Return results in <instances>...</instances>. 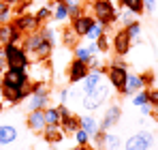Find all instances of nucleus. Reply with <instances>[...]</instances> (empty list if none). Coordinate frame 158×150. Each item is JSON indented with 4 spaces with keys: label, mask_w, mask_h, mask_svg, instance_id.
Instances as JSON below:
<instances>
[{
    "label": "nucleus",
    "mask_w": 158,
    "mask_h": 150,
    "mask_svg": "<svg viewBox=\"0 0 158 150\" xmlns=\"http://www.w3.org/2000/svg\"><path fill=\"white\" fill-rule=\"evenodd\" d=\"M52 20H56L58 24H64L69 20V7L64 0H53L52 4Z\"/></svg>",
    "instance_id": "nucleus-21"
},
{
    "label": "nucleus",
    "mask_w": 158,
    "mask_h": 150,
    "mask_svg": "<svg viewBox=\"0 0 158 150\" xmlns=\"http://www.w3.org/2000/svg\"><path fill=\"white\" fill-rule=\"evenodd\" d=\"M150 105H152V107L158 105V88H152V90H150Z\"/></svg>",
    "instance_id": "nucleus-40"
},
{
    "label": "nucleus",
    "mask_w": 158,
    "mask_h": 150,
    "mask_svg": "<svg viewBox=\"0 0 158 150\" xmlns=\"http://www.w3.org/2000/svg\"><path fill=\"white\" fill-rule=\"evenodd\" d=\"M22 41H24V34L11 24V22L9 24H0V45H9V43L19 45Z\"/></svg>",
    "instance_id": "nucleus-13"
},
{
    "label": "nucleus",
    "mask_w": 158,
    "mask_h": 150,
    "mask_svg": "<svg viewBox=\"0 0 158 150\" xmlns=\"http://www.w3.org/2000/svg\"><path fill=\"white\" fill-rule=\"evenodd\" d=\"M120 120H122V107H120L118 103H113V105L107 107L105 116H103V120H101V131H109V129H113Z\"/></svg>",
    "instance_id": "nucleus-14"
},
{
    "label": "nucleus",
    "mask_w": 158,
    "mask_h": 150,
    "mask_svg": "<svg viewBox=\"0 0 158 150\" xmlns=\"http://www.w3.org/2000/svg\"><path fill=\"white\" fill-rule=\"evenodd\" d=\"M62 39H64V45H73V47L77 45V43H75L77 34H75V30H73L71 26H69V28H64V32H62Z\"/></svg>",
    "instance_id": "nucleus-37"
},
{
    "label": "nucleus",
    "mask_w": 158,
    "mask_h": 150,
    "mask_svg": "<svg viewBox=\"0 0 158 150\" xmlns=\"http://www.w3.org/2000/svg\"><path fill=\"white\" fill-rule=\"evenodd\" d=\"M69 97H71V90H69V88H60V90H58V101H60V103H66Z\"/></svg>",
    "instance_id": "nucleus-39"
},
{
    "label": "nucleus",
    "mask_w": 158,
    "mask_h": 150,
    "mask_svg": "<svg viewBox=\"0 0 158 150\" xmlns=\"http://www.w3.org/2000/svg\"><path fill=\"white\" fill-rule=\"evenodd\" d=\"M73 139H75L77 146H85V144H90V135H88L83 129H77V131L73 133Z\"/></svg>",
    "instance_id": "nucleus-36"
},
{
    "label": "nucleus",
    "mask_w": 158,
    "mask_h": 150,
    "mask_svg": "<svg viewBox=\"0 0 158 150\" xmlns=\"http://www.w3.org/2000/svg\"><path fill=\"white\" fill-rule=\"evenodd\" d=\"M105 30H107L105 26H103V24H98V22H96V24H94L92 28H90V30H88V34H85L83 39H88V41H96V39H98V37H101V34H103Z\"/></svg>",
    "instance_id": "nucleus-33"
},
{
    "label": "nucleus",
    "mask_w": 158,
    "mask_h": 150,
    "mask_svg": "<svg viewBox=\"0 0 158 150\" xmlns=\"http://www.w3.org/2000/svg\"><path fill=\"white\" fill-rule=\"evenodd\" d=\"M11 24L15 26L24 37L26 34H32V32H36L39 28H41V24L36 22V17L32 15V13H22V15H15L13 20H11Z\"/></svg>",
    "instance_id": "nucleus-11"
},
{
    "label": "nucleus",
    "mask_w": 158,
    "mask_h": 150,
    "mask_svg": "<svg viewBox=\"0 0 158 150\" xmlns=\"http://www.w3.org/2000/svg\"><path fill=\"white\" fill-rule=\"evenodd\" d=\"M135 17H137V15H135V13H131V11H126V9H124L122 13H118V20H120L124 26L132 24V22H135Z\"/></svg>",
    "instance_id": "nucleus-38"
},
{
    "label": "nucleus",
    "mask_w": 158,
    "mask_h": 150,
    "mask_svg": "<svg viewBox=\"0 0 158 150\" xmlns=\"http://www.w3.org/2000/svg\"><path fill=\"white\" fill-rule=\"evenodd\" d=\"M139 109H141V114H143V116H150V114H152V112H154V107H152V105H150V103H145V105H141V107H139Z\"/></svg>",
    "instance_id": "nucleus-42"
},
{
    "label": "nucleus",
    "mask_w": 158,
    "mask_h": 150,
    "mask_svg": "<svg viewBox=\"0 0 158 150\" xmlns=\"http://www.w3.org/2000/svg\"><path fill=\"white\" fill-rule=\"evenodd\" d=\"M109 99V86L107 84H101L98 88H94L92 92H85L83 99H81V105L85 112H96L98 107H103Z\"/></svg>",
    "instance_id": "nucleus-5"
},
{
    "label": "nucleus",
    "mask_w": 158,
    "mask_h": 150,
    "mask_svg": "<svg viewBox=\"0 0 158 150\" xmlns=\"http://www.w3.org/2000/svg\"><path fill=\"white\" fill-rule=\"evenodd\" d=\"M118 9L111 0H92V15L98 24H103L105 28L113 26L118 22Z\"/></svg>",
    "instance_id": "nucleus-2"
},
{
    "label": "nucleus",
    "mask_w": 158,
    "mask_h": 150,
    "mask_svg": "<svg viewBox=\"0 0 158 150\" xmlns=\"http://www.w3.org/2000/svg\"><path fill=\"white\" fill-rule=\"evenodd\" d=\"M105 73L103 71H98V69H90V73L85 75V79L81 82V90H83V95L85 92H92L94 88H98L101 84H105Z\"/></svg>",
    "instance_id": "nucleus-16"
},
{
    "label": "nucleus",
    "mask_w": 158,
    "mask_h": 150,
    "mask_svg": "<svg viewBox=\"0 0 158 150\" xmlns=\"http://www.w3.org/2000/svg\"><path fill=\"white\" fill-rule=\"evenodd\" d=\"M122 137L120 135H115V133H109L107 131V139H105V150H120L122 148Z\"/></svg>",
    "instance_id": "nucleus-27"
},
{
    "label": "nucleus",
    "mask_w": 158,
    "mask_h": 150,
    "mask_svg": "<svg viewBox=\"0 0 158 150\" xmlns=\"http://www.w3.org/2000/svg\"><path fill=\"white\" fill-rule=\"evenodd\" d=\"M120 4H122V9H126V11H131L135 15H141L143 13V0H120Z\"/></svg>",
    "instance_id": "nucleus-25"
},
{
    "label": "nucleus",
    "mask_w": 158,
    "mask_h": 150,
    "mask_svg": "<svg viewBox=\"0 0 158 150\" xmlns=\"http://www.w3.org/2000/svg\"><path fill=\"white\" fill-rule=\"evenodd\" d=\"M88 73H90V67H88L83 60L73 58L71 64H69V69H66V79H69L71 86H77V84H81V82L85 79V75H88Z\"/></svg>",
    "instance_id": "nucleus-9"
},
{
    "label": "nucleus",
    "mask_w": 158,
    "mask_h": 150,
    "mask_svg": "<svg viewBox=\"0 0 158 150\" xmlns=\"http://www.w3.org/2000/svg\"><path fill=\"white\" fill-rule=\"evenodd\" d=\"M154 109H156V112H158V105H156V107H154Z\"/></svg>",
    "instance_id": "nucleus-45"
},
{
    "label": "nucleus",
    "mask_w": 158,
    "mask_h": 150,
    "mask_svg": "<svg viewBox=\"0 0 158 150\" xmlns=\"http://www.w3.org/2000/svg\"><path fill=\"white\" fill-rule=\"evenodd\" d=\"M90 139H92V144H94V148H105L107 131H101V129H98V131H96V133H94V135H92Z\"/></svg>",
    "instance_id": "nucleus-35"
},
{
    "label": "nucleus",
    "mask_w": 158,
    "mask_h": 150,
    "mask_svg": "<svg viewBox=\"0 0 158 150\" xmlns=\"http://www.w3.org/2000/svg\"><path fill=\"white\" fill-rule=\"evenodd\" d=\"M94 24H96L94 15L81 13L79 17H75V20H73V24H71V28L75 30V34H77V37H85V34H88V30H90V28H92Z\"/></svg>",
    "instance_id": "nucleus-15"
},
{
    "label": "nucleus",
    "mask_w": 158,
    "mask_h": 150,
    "mask_svg": "<svg viewBox=\"0 0 158 150\" xmlns=\"http://www.w3.org/2000/svg\"><path fill=\"white\" fill-rule=\"evenodd\" d=\"M98 54V47H96V41H88V45H75V58L83 60L85 64L92 62V58Z\"/></svg>",
    "instance_id": "nucleus-18"
},
{
    "label": "nucleus",
    "mask_w": 158,
    "mask_h": 150,
    "mask_svg": "<svg viewBox=\"0 0 158 150\" xmlns=\"http://www.w3.org/2000/svg\"><path fill=\"white\" fill-rule=\"evenodd\" d=\"M88 2H92V0H88Z\"/></svg>",
    "instance_id": "nucleus-46"
},
{
    "label": "nucleus",
    "mask_w": 158,
    "mask_h": 150,
    "mask_svg": "<svg viewBox=\"0 0 158 150\" xmlns=\"http://www.w3.org/2000/svg\"><path fill=\"white\" fill-rule=\"evenodd\" d=\"M13 20V9L4 0H0V24H9Z\"/></svg>",
    "instance_id": "nucleus-30"
},
{
    "label": "nucleus",
    "mask_w": 158,
    "mask_h": 150,
    "mask_svg": "<svg viewBox=\"0 0 158 150\" xmlns=\"http://www.w3.org/2000/svg\"><path fill=\"white\" fill-rule=\"evenodd\" d=\"M150 82H154V75L152 73H143V75H137V73H128V79H126V86H124V97H132L137 90L145 88Z\"/></svg>",
    "instance_id": "nucleus-10"
},
{
    "label": "nucleus",
    "mask_w": 158,
    "mask_h": 150,
    "mask_svg": "<svg viewBox=\"0 0 158 150\" xmlns=\"http://www.w3.org/2000/svg\"><path fill=\"white\" fill-rule=\"evenodd\" d=\"M79 118H81V129H83V131H85L90 137H92V135H94V133L101 129V122H98V120H96L92 114H85V116H79Z\"/></svg>",
    "instance_id": "nucleus-23"
},
{
    "label": "nucleus",
    "mask_w": 158,
    "mask_h": 150,
    "mask_svg": "<svg viewBox=\"0 0 158 150\" xmlns=\"http://www.w3.org/2000/svg\"><path fill=\"white\" fill-rule=\"evenodd\" d=\"M4 2H6V4H11V7H13V4H17V2H19V0H4Z\"/></svg>",
    "instance_id": "nucleus-44"
},
{
    "label": "nucleus",
    "mask_w": 158,
    "mask_h": 150,
    "mask_svg": "<svg viewBox=\"0 0 158 150\" xmlns=\"http://www.w3.org/2000/svg\"><path fill=\"white\" fill-rule=\"evenodd\" d=\"M2 54H4V64L13 67V69H28L30 71V54H28L22 45H2Z\"/></svg>",
    "instance_id": "nucleus-3"
},
{
    "label": "nucleus",
    "mask_w": 158,
    "mask_h": 150,
    "mask_svg": "<svg viewBox=\"0 0 158 150\" xmlns=\"http://www.w3.org/2000/svg\"><path fill=\"white\" fill-rule=\"evenodd\" d=\"M124 28H126V32H128V37H131L132 45H135V43H141V39H143V26L139 24L137 20H135L132 24L124 26Z\"/></svg>",
    "instance_id": "nucleus-24"
},
{
    "label": "nucleus",
    "mask_w": 158,
    "mask_h": 150,
    "mask_svg": "<svg viewBox=\"0 0 158 150\" xmlns=\"http://www.w3.org/2000/svg\"><path fill=\"white\" fill-rule=\"evenodd\" d=\"M66 2V7H69V20H75L81 15V4H79V0H64Z\"/></svg>",
    "instance_id": "nucleus-32"
},
{
    "label": "nucleus",
    "mask_w": 158,
    "mask_h": 150,
    "mask_svg": "<svg viewBox=\"0 0 158 150\" xmlns=\"http://www.w3.org/2000/svg\"><path fill=\"white\" fill-rule=\"evenodd\" d=\"M28 95H30V86L17 88V86H9V84L0 82V99L4 105H19L28 99Z\"/></svg>",
    "instance_id": "nucleus-6"
},
{
    "label": "nucleus",
    "mask_w": 158,
    "mask_h": 150,
    "mask_svg": "<svg viewBox=\"0 0 158 150\" xmlns=\"http://www.w3.org/2000/svg\"><path fill=\"white\" fill-rule=\"evenodd\" d=\"M34 17H36V22H39V24H45L47 20H52V7H47V4L39 7V9H36V13H34Z\"/></svg>",
    "instance_id": "nucleus-31"
},
{
    "label": "nucleus",
    "mask_w": 158,
    "mask_h": 150,
    "mask_svg": "<svg viewBox=\"0 0 158 150\" xmlns=\"http://www.w3.org/2000/svg\"><path fill=\"white\" fill-rule=\"evenodd\" d=\"M0 82H4V84H9V86H17V88H28L30 82H32V75H30L28 69H13V67H6Z\"/></svg>",
    "instance_id": "nucleus-7"
},
{
    "label": "nucleus",
    "mask_w": 158,
    "mask_h": 150,
    "mask_svg": "<svg viewBox=\"0 0 158 150\" xmlns=\"http://www.w3.org/2000/svg\"><path fill=\"white\" fill-rule=\"evenodd\" d=\"M96 47H98V54H109L111 45H109V37H107V32H103V34L96 39Z\"/></svg>",
    "instance_id": "nucleus-34"
},
{
    "label": "nucleus",
    "mask_w": 158,
    "mask_h": 150,
    "mask_svg": "<svg viewBox=\"0 0 158 150\" xmlns=\"http://www.w3.org/2000/svg\"><path fill=\"white\" fill-rule=\"evenodd\" d=\"M111 47H113V51H115V56H120V58H124L126 54H131L132 41H131V37H128V32H126V28H122V30H118V32L113 34Z\"/></svg>",
    "instance_id": "nucleus-12"
},
{
    "label": "nucleus",
    "mask_w": 158,
    "mask_h": 150,
    "mask_svg": "<svg viewBox=\"0 0 158 150\" xmlns=\"http://www.w3.org/2000/svg\"><path fill=\"white\" fill-rule=\"evenodd\" d=\"M156 4H158V0H143V7H145V11H156Z\"/></svg>",
    "instance_id": "nucleus-41"
},
{
    "label": "nucleus",
    "mask_w": 158,
    "mask_h": 150,
    "mask_svg": "<svg viewBox=\"0 0 158 150\" xmlns=\"http://www.w3.org/2000/svg\"><path fill=\"white\" fill-rule=\"evenodd\" d=\"M128 67H126V62L118 56L109 67H107V79H109V86L115 90V92H124V86H126V79H128Z\"/></svg>",
    "instance_id": "nucleus-1"
},
{
    "label": "nucleus",
    "mask_w": 158,
    "mask_h": 150,
    "mask_svg": "<svg viewBox=\"0 0 158 150\" xmlns=\"http://www.w3.org/2000/svg\"><path fill=\"white\" fill-rule=\"evenodd\" d=\"M39 32H41V37L43 39H47L49 43H58V34H56V28L53 26H49V24H41V28H39Z\"/></svg>",
    "instance_id": "nucleus-28"
},
{
    "label": "nucleus",
    "mask_w": 158,
    "mask_h": 150,
    "mask_svg": "<svg viewBox=\"0 0 158 150\" xmlns=\"http://www.w3.org/2000/svg\"><path fill=\"white\" fill-rule=\"evenodd\" d=\"M2 73H4V60H0V77H2Z\"/></svg>",
    "instance_id": "nucleus-43"
},
{
    "label": "nucleus",
    "mask_w": 158,
    "mask_h": 150,
    "mask_svg": "<svg viewBox=\"0 0 158 150\" xmlns=\"http://www.w3.org/2000/svg\"><path fill=\"white\" fill-rule=\"evenodd\" d=\"M154 146V133L150 131H137L135 135L126 137V142L122 144L124 150H150Z\"/></svg>",
    "instance_id": "nucleus-8"
},
{
    "label": "nucleus",
    "mask_w": 158,
    "mask_h": 150,
    "mask_svg": "<svg viewBox=\"0 0 158 150\" xmlns=\"http://www.w3.org/2000/svg\"><path fill=\"white\" fill-rule=\"evenodd\" d=\"M131 103L135 107H141V105H145V103H150V90L148 88H141V90H137L135 95L131 97Z\"/></svg>",
    "instance_id": "nucleus-26"
},
{
    "label": "nucleus",
    "mask_w": 158,
    "mask_h": 150,
    "mask_svg": "<svg viewBox=\"0 0 158 150\" xmlns=\"http://www.w3.org/2000/svg\"><path fill=\"white\" fill-rule=\"evenodd\" d=\"M60 129L64 131V133H75L77 129H81V118L75 116V114H69V116H64L62 120H60Z\"/></svg>",
    "instance_id": "nucleus-22"
},
{
    "label": "nucleus",
    "mask_w": 158,
    "mask_h": 150,
    "mask_svg": "<svg viewBox=\"0 0 158 150\" xmlns=\"http://www.w3.org/2000/svg\"><path fill=\"white\" fill-rule=\"evenodd\" d=\"M43 112H45V125H60L62 116H60L58 107H45Z\"/></svg>",
    "instance_id": "nucleus-29"
},
{
    "label": "nucleus",
    "mask_w": 158,
    "mask_h": 150,
    "mask_svg": "<svg viewBox=\"0 0 158 150\" xmlns=\"http://www.w3.org/2000/svg\"><path fill=\"white\" fill-rule=\"evenodd\" d=\"M26 101H28V112H32V109H45V107H49V90L45 88L43 82H34L30 86V95H28Z\"/></svg>",
    "instance_id": "nucleus-4"
},
{
    "label": "nucleus",
    "mask_w": 158,
    "mask_h": 150,
    "mask_svg": "<svg viewBox=\"0 0 158 150\" xmlns=\"http://www.w3.org/2000/svg\"><path fill=\"white\" fill-rule=\"evenodd\" d=\"M64 135H66V133L60 129V125H45V129H43V137H45V142L52 144V146L62 144V142H64Z\"/></svg>",
    "instance_id": "nucleus-19"
},
{
    "label": "nucleus",
    "mask_w": 158,
    "mask_h": 150,
    "mask_svg": "<svg viewBox=\"0 0 158 150\" xmlns=\"http://www.w3.org/2000/svg\"><path fill=\"white\" fill-rule=\"evenodd\" d=\"M17 139V126L11 122H0V146H9Z\"/></svg>",
    "instance_id": "nucleus-20"
},
{
    "label": "nucleus",
    "mask_w": 158,
    "mask_h": 150,
    "mask_svg": "<svg viewBox=\"0 0 158 150\" xmlns=\"http://www.w3.org/2000/svg\"><path fill=\"white\" fill-rule=\"evenodd\" d=\"M26 125H28V129L34 131V133H43V129H45V112H43V109H32V112H28Z\"/></svg>",
    "instance_id": "nucleus-17"
}]
</instances>
